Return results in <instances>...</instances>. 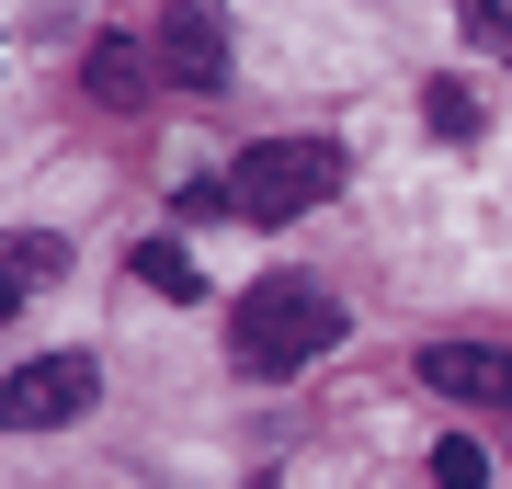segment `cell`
I'll list each match as a JSON object with an SVG mask.
<instances>
[{
    "label": "cell",
    "instance_id": "9",
    "mask_svg": "<svg viewBox=\"0 0 512 489\" xmlns=\"http://www.w3.org/2000/svg\"><path fill=\"white\" fill-rule=\"evenodd\" d=\"M137 285H148V296H194V251L148 239V251H137Z\"/></svg>",
    "mask_w": 512,
    "mask_h": 489
},
{
    "label": "cell",
    "instance_id": "1",
    "mask_svg": "<svg viewBox=\"0 0 512 489\" xmlns=\"http://www.w3.org/2000/svg\"><path fill=\"white\" fill-rule=\"evenodd\" d=\"M330 342H342V296L308 285V273H274V285H251V296H239V319H228V353L251 364V376L319 364Z\"/></svg>",
    "mask_w": 512,
    "mask_h": 489
},
{
    "label": "cell",
    "instance_id": "7",
    "mask_svg": "<svg viewBox=\"0 0 512 489\" xmlns=\"http://www.w3.org/2000/svg\"><path fill=\"white\" fill-rule=\"evenodd\" d=\"M57 262H69V251H57L46 228H23L12 251H0V273H12V285H0V296H35V285H57Z\"/></svg>",
    "mask_w": 512,
    "mask_h": 489
},
{
    "label": "cell",
    "instance_id": "8",
    "mask_svg": "<svg viewBox=\"0 0 512 489\" xmlns=\"http://www.w3.org/2000/svg\"><path fill=\"white\" fill-rule=\"evenodd\" d=\"M421 126H433V137H478V91L467 80H433V91H421Z\"/></svg>",
    "mask_w": 512,
    "mask_h": 489
},
{
    "label": "cell",
    "instance_id": "11",
    "mask_svg": "<svg viewBox=\"0 0 512 489\" xmlns=\"http://www.w3.org/2000/svg\"><path fill=\"white\" fill-rule=\"evenodd\" d=\"M467 35L490 46V57H512V0H467Z\"/></svg>",
    "mask_w": 512,
    "mask_h": 489
},
{
    "label": "cell",
    "instance_id": "6",
    "mask_svg": "<svg viewBox=\"0 0 512 489\" xmlns=\"http://www.w3.org/2000/svg\"><path fill=\"white\" fill-rule=\"evenodd\" d=\"M80 80H92L103 103H137V91H148V57H137L126 35H92V57H80Z\"/></svg>",
    "mask_w": 512,
    "mask_h": 489
},
{
    "label": "cell",
    "instance_id": "3",
    "mask_svg": "<svg viewBox=\"0 0 512 489\" xmlns=\"http://www.w3.org/2000/svg\"><path fill=\"white\" fill-rule=\"evenodd\" d=\"M92 353H35V364H12V387H0V421L12 433H57V421H80L92 410Z\"/></svg>",
    "mask_w": 512,
    "mask_h": 489
},
{
    "label": "cell",
    "instance_id": "4",
    "mask_svg": "<svg viewBox=\"0 0 512 489\" xmlns=\"http://www.w3.org/2000/svg\"><path fill=\"white\" fill-rule=\"evenodd\" d=\"M160 69L183 91H217L228 80V0H171V12H160Z\"/></svg>",
    "mask_w": 512,
    "mask_h": 489
},
{
    "label": "cell",
    "instance_id": "2",
    "mask_svg": "<svg viewBox=\"0 0 512 489\" xmlns=\"http://www.w3.org/2000/svg\"><path fill=\"white\" fill-rule=\"evenodd\" d=\"M330 194H342V148H330V137H262L251 160L228 171V205L262 217V228L308 217V205H330Z\"/></svg>",
    "mask_w": 512,
    "mask_h": 489
},
{
    "label": "cell",
    "instance_id": "10",
    "mask_svg": "<svg viewBox=\"0 0 512 489\" xmlns=\"http://www.w3.org/2000/svg\"><path fill=\"white\" fill-rule=\"evenodd\" d=\"M433 489H490V455L478 444H433Z\"/></svg>",
    "mask_w": 512,
    "mask_h": 489
},
{
    "label": "cell",
    "instance_id": "5",
    "mask_svg": "<svg viewBox=\"0 0 512 489\" xmlns=\"http://www.w3.org/2000/svg\"><path fill=\"white\" fill-rule=\"evenodd\" d=\"M421 387H444L467 410H512V353L501 342H433L421 353Z\"/></svg>",
    "mask_w": 512,
    "mask_h": 489
}]
</instances>
